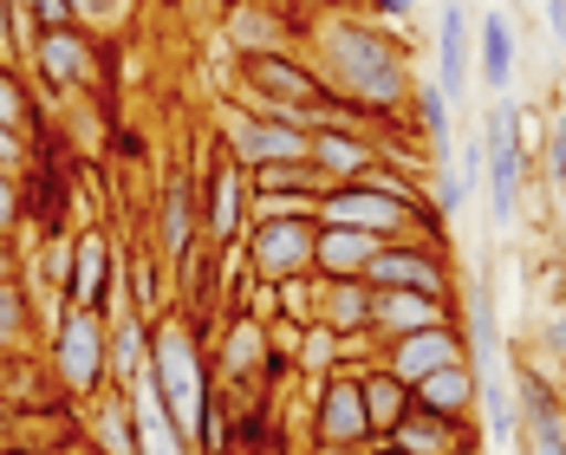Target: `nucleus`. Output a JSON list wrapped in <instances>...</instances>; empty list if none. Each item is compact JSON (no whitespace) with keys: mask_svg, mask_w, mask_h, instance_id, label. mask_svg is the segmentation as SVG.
Instances as JSON below:
<instances>
[{"mask_svg":"<svg viewBox=\"0 0 566 455\" xmlns=\"http://www.w3.org/2000/svg\"><path fill=\"white\" fill-rule=\"evenodd\" d=\"M313 72L385 130H397V112L410 105V85H417L397 27L365 20V13H319L313 20Z\"/></svg>","mask_w":566,"mask_h":455,"instance_id":"f257e3e1","label":"nucleus"},{"mask_svg":"<svg viewBox=\"0 0 566 455\" xmlns=\"http://www.w3.org/2000/svg\"><path fill=\"white\" fill-rule=\"evenodd\" d=\"M150 378H157L164 403L176 410V423L189 436L196 416H202V398L216 391V371H209V332L189 313H176V306L150 326Z\"/></svg>","mask_w":566,"mask_h":455,"instance_id":"f03ea898","label":"nucleus"},{"mask_svg":"<svg viewBox=\"0 0 566 455\" xmlns=\"http://www.w3.org/2000/svg\"><path fill=\"white\" fill-rule=\"evenodd\" d=\"M46 371H53L59 398L72 403H92L105 384H112V364H105V313H85V306H65L53 332H46Z\"/></svg>","mask_w":566,"mask_h":455,"instance_id":"7ed1b4c3","label":"nucleus"},{"mask_svg":"<svg viewBox=\"0 0 566 455\" xmlns=\"http://www.w3.org/2000/svg\"><path fill=\"white\" fill-rule=\"evenodd\" d=\"M216 144L241 170H268V163H300L306 157V130L286 117H261L248 105H222L216 112Z\"/></svg>","mask_w":566,"mask_h":455,"instance_id":"20e7f679","label":"nucleus"},{"mask_svg":"<svg viewBox=\"0 0 566 455\" xmlns=\"http://www.w3.org/2000/svg\"><path fill=\"white\" fill-rule=\"evenodd\" d=\"M306 430H313V449H365V443H378L352 364H339V371L319 378V391L306 398Z\"/></svg>","mask_w":566,"mask_h":455,"instance_id":"39448f33","label":"nucleus"},{"mask_svg":"<svg viewBox=\"0 0 566 455\" xmlns=\"http://www.w3.org/2000/svg\"><path fill=\"white\" fill-rule=\"evenodd\" d=\"M98 33H85V27H53V33H33V46H27V72L40 78V92L46 98H65V92H85V85H98Z\"/></svg>","mask_w":566,"mask_h":455,"instance_id":"423d86ee","label":"nucleus"},{"mask_svg":"<svg viewBox=\"0 0 566 455\" xmlns=\"http://www.w3.org/2000/svg\"><path fill=\"white\" fill-rule=\"evenodd\" d=\"M196 209H202V241L209 247H241V234H248V170L222 144L196 170Z\"/></svg>","mask_w":566,"mask_h":455,"instance_id":"0eeeda50","label":"nucleus"},{"mask_svg":"<svg viewBox=\"0 0 566 455\" xmlns=\"http://www.w3.org/2000/svg\"><path fill=\"white\" fill-rule=\"evenodd\" d=\"M365 286H410V293H443L455 299V261L450 247H437V241H378V254L365 261Z\"/></svg>","mask_w":566,"mask_h":455,"instance_id":"6e6552de","label":"nucleus"},{"mask_svg":"<svg viewBox=\"0 0 566 455\" xmlns=\"http://www.w3.org/2000/svg\"><path fill=\"white\" fill-rule=\"evenodd\" d=\"M65 299L85 313H112L124 299V261H117L112 228H72V281Z\"/></svg>","mask_w":566,"mask_h":455,"instance_id":"1a4fd4ad","label":"nucleus"},{"mask_svg":"<svg viewBox=\"0 0 566 455\" xmlns=\"http://www.w3.org/2000/svg\"><path fill=\"white\" fill-rule=\"evenodd\" d=\"M313 234H319V222H248V234H241V261H248L254 281L313 274Z\"/></svg>","mask_w":566,"mask_h":455,"instance_id":"9d476101","label":"nucleus"},{"mask_svg":"<svg viewBox=\"0 0 566 455\" xmlns=\"http://www.w3.org/2000/svg\"><path fill=\"white\" fill-rule=\"evenodd\" d=\"M0 449H27V455H85V410L72 398L33 403V410H13L7 423V443Z\"/></svg>","mask_w":566,"mask_h":455,"instance_id":"9b49d317","label":"nucleus"},{"mask_svg":"<svg viewBox=\"0 0 566 455\" xmlns=\"http://www.w3.org/2000/svg\"><path fill=\"white\" fill-rule=\"evenodd\" d=\"M462 319V299L443 293H410V286H371V339H403V332H430V326H455Z\"/></svg>","mask_w":566,"mask_h":455,"instance_id":"f8f14e48","label":"nucleus"},{"mask_svg":"<svg viewBox=\"0 0 566 455\" xmlns=\"http://www.w3.org/2000/svg\"><path fill=\"white\" fill-rule=\"evenodd\" d=\"M462 358H469L462 319H455V326H430V332H403V339L378 345V364L397 371L403 384H417V378H430V371H443V364H462Z\"/></svg>","mask_w":566,"mask_h":455,"instance_id":"ddd939ff","label":"nucleus"},{"mask_svg":"<svg viewBox=\"0 0 566 455\" xmlns=\"http://www.w3.org/2000/svg\"><path fill=\"white\" fill-rule=\"evenodd\" d=\"M202 241V209H196V176L176 170L164 182V195H157V209H150V247L164 254V261H182L189 247Z\"/></svg>","mask_w":566,"mask_h":455,"instance_id":"4468645a","label":"nucleus"},{"mask_svg":"<svg viewBox=\"0 0 566 455\" xmlns=\"http://www.w3.org/2000/svg\"><path fill=\"white\" fill-rule=\"evenodd\" d=\"M130 391V430H137V455H196L189 449V436H182V423H176V410L164 403L157 391V378H150V364L124 384Z\"/></svg>","mask_w":566,"mask_h":455,"instance_id":"2eb2a0df","label":"nucleus"},{"mask_svg":"<svg viewBox=\"0 0 566 455\" xmlns=\"http://www.w3.org/2000/svg\"><path fill=\"white\" fill-rule=\"evenodd\" d=\"M306 157L326 182H358L378 163V137L371 130H345V124H313L306 130Z\"/></svg>","mask_w":566,"mask_h":455,"instance_id":"dca6fc26","label":"nucleus"},{"mask_svg":"<svg viewBox=\"0 0 566 455\" xmlns=\"http://www.w3.org/2000/svg\"><path fill=\"white\" fill-rule=\"evenodd\" d=\"M385 443H391V449H403V455H462V449H475V423L410 403V410H403V423H397Z\"/></svg>","mask_w":566,"mask_h":455,"instance_id":"f3484780","label":"nucleus"},{"mask_svg":"<svg viewBox=\"0 0 566 455\" xmlns=\"http://www.w3.org/2000/svg\"><path fill=\"white\" fill-rule=\"evenodd\" d=\"M124 306H130V313H137L144 326H157V319H164V313L176 306L170 261H164V254H157L150 241H144V247H137V254L124 261Z\"/></svg>","mask_w":566,"mask_h":455,"instance_id":"a211bd4d","label":"nucleus"},{"mask_svg":"<svg viewBox=\"0 0 566 455\" xmlns=\"http://www.w3.org/2000/svg\"><path fill=\"white\" fill-rule=\"evenodd\" d=\"M85 410V455H137V430H130V391L105 384Z\"/></svg>","mask_w":566,"mask_h":455,"instance_id":"6ab92c4d","label":"nucleus"},{"mask_svg":"<svg viewBox=\"0 0 566 455\" xmlns=\"http://www.w3.org/2000/svg\"><path fill=\"white\" fill-rule=\"evenodd\" d=\"M410 398L423 403V410H443V416L475 423V410H482V371H475L469 358H462V364H443V371L417 378V384H410Z\"/></svg>","mask_w":566,"mask_h":455,"instance_id":"aec40b11","label":"nucleus"},{"mask_svg":"<svg viewBox=\"0 0 566 455\" xmlns=\"http://www.w3.org/2000/svg\"><path fill=\"white\" fill-rule=\"evenodd\" d=\"M371 254H378V241H371L365 228L319 222V234H313V274H319V281H358Z\"/></svg>","mask_w":566,"mask_h":455,"instance_id":"412c9836","label":"nucleus"},{"mask_svg":"<svg viewBox=\"0 0 566 455\" xmlns=\"http://www.w3.org/2000/svg\"><path fill=\"white\" fill-rule=\"evenodd\" d=\"M437 92L443 98H469V13L462 0H443L437 13Z\"/></svg>","mask_w":566,"mask_h":455,"instance_id":"4be33fe9","label":"nucleus"},{"mask_svg":"<svg viewBox=\"0 0 566 455\" xmlns=\"http://www.w3.org/2000/svg\"><path fill=\"white\" fill-rule=\"evenodd\" d=\"M105 364H112V384L124 391L144 364H150V326L117 299L112 313H105Z\"/></svg>","mask_w":566,"mask_h":455,"instance_id":"5701e85b","label":"nucleus"},{"mask_svg":"<svg viewBox=\"0 0 566 455\" xmlns=\"http://www.w3.org/2000/svg\"><path fill=\"white\" fill-rule=\"evenodd\" d=\"M228 40L241 46V59L293 53V33L281 27V7H274V0H234V13H228Z\"/></svg>","mask_w":566,"mask_h":455,"instance_id":"b1692460","label":"nucleus"},{"mask_svg":"<svg viewBox=\"0 0 566 455\" xmlns=\"http://www.w3.org/2000/svg\"><path fill=\"white\" fill-rule=\"evenodd\" d=\"M352 371H358V398H365V416H371V436L385 443L417 398H410V384L397 371H385V364H352Z\"/></svg>","mask_w":566,"mask_h":455,"instance_id":"393cba45","label":"nucleus"},{"mask_svg":"<svg viewBox=\"0 0 566 455\" xmlns=\"http://www.w3.org/2000/svg\"><path fill=\"white\" fill-rule=\"evenodd\" d=\"M475 78H482L489 92H509V78H514V27H509V13H489V20L475 27Z\"/></svg>","mask_w":566,"mask_h":455,"instance_id":"a878e982","label":"nucleus"},{"mask_svg":"<svg viewBox=\"0 0 566 455\" xmlns=\"http://www.w3.org/2000/svg\"><path fill=\"white\" fill-rule=\"evenodd\" d=\"M40 339V306H33V286L20 281H0V351H33Z\"/></svg>","mask_w":566,"mask_h":455,"instance_id":"bb28decb","label":"nucleus"},{"mask_svg":"<svg viewBox=\"0 0 566 455\" xmlns=\"http://www.w3.org/2000/svg\"><path fill=\"white\" fill-rule=\"evenodd\" d=\"M462 339H469V364H475V371H489V364H495V351H502V326H495V286H489V281L469 286Z\"/></svg>","mask_w":566,"mask_h":455,"instance_id":"cd10ccee","label":"nucleus"},{"mask_svg":"<svg viewBox=\"0 0 566 455\" xmlns=\"http://www.w3.org/2000/svg\"><path fill=\"white\" fill-rule=\"evenodd\" d=\"M0 124L40 137V85L27 65H7V59H0Z\"/></svg>","mask_w":566,"mask_h":455,"instance_id":"c85d7f7f","label":"nucleus"},{"mask_svg":"<svg viewBox=\"0 0 566 455\" xmlns=\"http://www.w3.org/2000/svg\"><path fill=\"white\" fill-rule=\"evenodd\" d=\"M319 326H333V332H371V286L326 281V293H319Z\"/></svg>","mask_w":566,"mask_h":455,"instance_id":"c756f323","label":"nucleus"},{"mask_svg":"<svg viewBox=\"0 0 566 455\" xmlns=\"http://www.w3.org/2000/svg\"><path fill=\"white\" fill-rule=\"evenodd\" d=\"M248 222H319V195H306V189H248Z\"/></svg>","mask_w":566,"mask_h":455,"instance_id":"7c9ffc66","label":"nucleus"},{"mask_svg":"<svg viewBox=\"0 0 566 455\" xmlns=\"http://www.w3.org/2000/svg\"><path fill=\"white\" fill-rule=\"evenodd\" d=\"M339 364H345V339L333 326H306V332H300V345H293V371H300V378H326V371H339Z\"/></svg>","mask_w":566,"mask_h":455,"instance_id":"2f4dec72","label":"nucleus"},{"mask_svg":"<svg viewBox=\"0 0 566 455\" xmlns=\"http://www.w3.org/2000/svg\"><path fill=\"white\" fill-rule=\"evenodd\" d=\"M410 117H417V137L430 144V150H450V98L437 92V85H410Z\"/></svg>","mask_w":566,"mask_h":455,"instance_id":"473e14b6","label":"nucleus"},{"mask_svg":"<svg viewBox=\"0 0 566 455\" xmlns=\"http://www.w3.org/2000/svg\"><path fill=\"white\" fill-rule=\"evenodd\" d=\"M274 293H281V319H286V326H319V293H326V281H319V274L274 281Z\"/></svg>","mask_w":566,"mask_h":455,"instance_id":"72a5a7b5","label":"nucleus"},{"mask_svg":"<svg viewBox=\"0 0 566 455\" xmlns=\"http://www.w3.org/2000/svg\"><path fill=\"white\" fill-rule=\"evenodd\" d=\"M482 416H489V443H521V416H514V391L482 371Z\"/></svg>","mask_w":566,"mask_h":455,"instance_id":"f704fd0d","label":"nucleus"},{"mask_svg":"<svg viewBox=\"0 0 566 455\" xmlns=\"http://www.w3.org/2000/svg\"><path fill=\"white\" fill-rule=\"evenodd\" d=\"M72 13H78L85 33H112V27H124L137 13V0H72Z\"/></svg>","mask_w":566,"mask_h":455,"instance_id":"c9c22d12","label":"nucleus"},{"mask_svg":"<svg viewBox=\"0 0 566 455\" xmlns=\"http://www.w3.org/2000/svg\"><path fill=\"white\" fill-rule=\"evenodd\" d=\"M541 182L566 189V112L547 124V144H541Z\"/></svg>","mask_w":566,"mask_h":455,"instance_id":"e433bc0d","label":"nucleus"},{"mask_svg":"<svg viewBox=\"0 0 566 455\" xmlns=\"http://www.w3.org/2000/svg\"><path fill=\"white\" fill-rule=\"evenodd\" d=\"M0 228H7V234L27 228V176L20 170H0Z\"/></svg>","mask_w":566,"mask_h":455,"instance_id":"4c0bfd02","label":"nucleus"},{"mask_svg":"<svg viewBox=\"0 0 566 455\" xmlns=\"http://www.w3.org/2000/svg\"><path fill=\"white\" fill-rule=\"evenodd\" d=\"M469 195H475V189L462 182V170H437V176H430V202L443 209V222H450V215L462 209V202H469Z\"/></svg>","mask_w":566,"mask_h":455,"instance_id":"58836bf2","label":"nucleus"},{"mask_svg":"<svg viewBox=\"0 0 566 455\" xmlns=\"http://www.w3.org/2000/svg\"><path fill=\"white\" fill-rule=\"evenodd\" d=\"M27 7V20H33V33H53V27H78V13H72V0H20Z\"/></svg>","mask_w":566,"mask_h":455,"instance_id":"ea45409f","label":"nucleus"},{"mask_svg":"<svg viewBox=\"0 0 566 455\" xmlns=\"http://www.w3.org/2000/svg\"><path fill=\"white\" fill-rule=\"evenodd\" d=\"M27 163H33V137L0 124V170H27Z\"/></svg>","mask_w":566,"mask_h":455,"instance_id":"a19ab883","label":"nucleus"},{"mask_svg":"<svg viewBox=\"0 0 566 455\" xmlns=\"http://www.w3.org/2000/svg\"><path fill=\"white\" fill-rule=\"evenodd\" d=\"M410 13H417V0H365V20H385V27L410 20Z\"/></svg>","mask_w":566,"mask_h":455,"instance_id":"79ce46f5","label":"nucleus"},{"mask_svg":"<svg viewBox=\"0 0 566 455\" xmlns=\"http://www.w3.org/2000/svg\"><path fill=\"white\" fill-rule=\"evenodd\" d=\"M13 274H20V234L0 228V281H13Z\"/></svg>","mask_w":566,"mask_h":455,"instance_id":"37998d69","label":"nucleus"},{"mask_svg":"<svg viewBox=\"0 0 566 455\" xmlns=\"http://www.w3.org/2000/svg\"><path fill=\"white\" fill-rule=\"evenodd\" d=\"M547 345H554V351L566 358V299L554 306V319H547Z\"/></svg>","mask_w":566,"mask_h":455,"instance_id":"c03bdc74","label":"nucleus"},{"mask_svg":"<svg viewBox=\"0 0 566 455\" xmlns=\"http://www.w3.org/2000/svg\"><path fill=\"white\" fill-rule=\"evenodd\" d=\"M547 33L566 46V0H547Z\"/></svg>","mask_w":566,"mask_h":455,"instance_id":"a18cd8bd","label":"nucleus"},{"mask_svg":"<svg viewBox=\"0 0 566 455\" xmlns=\"http://www.w3.org/2000/svg\"><path fill=\"white\" fill-rule=\"evenodd\" d=\"M313 455H371V443L365 449H313Z\"/></svg>","mask_w":566,"mask_h":455,"instance_id":"49530a36","label":"nucleus"},{"mask_svg":"<svg viewBox=\"0 0 566 455\" xmlns=\"http://www.w3.org/2000/svg\"><path fill=\"white\" fill-rule=\"evenodd\" d=\"M371 455H403V449H391V443H371Z\"/></svg>","mask_w":566,"mask_h":455,"instance_id":"de8ad7c7","label":"nucleus"},{"mask_svg":"<svg viewBox=\"0 0 566 455\" xmlns=\"http://www.w3.org/2000/svg\"><path fill=\"white\" fill-rule=\"evenodd\" d=\"M0 455H27V449H0Z\"/></svg>","mask_w":566,"mask_h":455,"instance_id":"09e8293b","label":"nucleus"}]
</instances>
